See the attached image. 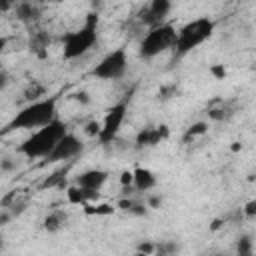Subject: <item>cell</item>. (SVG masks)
Instances as JSON below:
<instances>
[{"instance_id": "obj_19", "label": "cell", "mask_w": 256, "mask_h": 256, "mask_svg": "<svg viewBox=\"0 0 256 256\" xmlns=\"http://www.w3.org/2000/svg\"><path fill=\"white\" fill-rule=\"evenodd\" d=\"M122 186H128V188H134V172H122V178H120Z\"/></svg>"}, {"instance_id": "obj_10", "label": "cell", "mask_w": 256, "mask_h": 256, "mask_svg": "<svg viewBox=\"0 0 256 256\" xmlns=\"http://www.w3.org/2000/svg\"><path fill=\"white\" fill-rule=\"evenodd\" d=\"M106 178H108V174H106L104 170H86V172H82V174L78 176L76 184L82 186V188H86V190L98 192V190L104 186Z\"/></svg>"}, {"instance_id": "obj_8", "label": "cell", "mask_w": 256, "mask_h": 256, "mask_svg": "<svg viewBox=\"0 0 256 256\" xmlns=\"http://www.w3.org/2000/svg\"><path fill=\"white\" fill-rule=\"evenodd\" d=\"M82 148H84V144L80 142V138L74 136V134H70V132H66V134L60 138V142L56 144V148L50 152V156H48L46 160H48V162L70 160V158L78 156V154L82 152Z\"/></svg>"}, {"instance_id": "obj_18", "label": "cell", "mask_w": 256, "mask_h": 256, "mask_svg": "<svg viewBox=\"0 0 256 256\" xmlns=\"http://www.w3.org/2000/svg\"><path fill=\"white\" fill-rule=\"evenodd\" d=\"M176 250H178V246L174 242H162V244L156 246V252H160V254H170V252H176Z\"/></svg>"}, {"instance_id": "obj_13", "label": "cell", "mask_w": 256, "mask_h": 256, "mask_svg": "<svg viewBox=\"0 0 256 256\" xmlns=\"http://www.w3.org/2000/svg\"><path fill=\"white\" fill-rule=\"evenodd\" d=\"M38 14H40V10H38L36 4H32V0L16 4V18L22 20V22H32V20L38 18Z\"/></svg>"}, {"instance_id": "obj_4", "label": "cell", "mask_w": 256, "mask_h": 256, "mask_svg": "<svg viewBox=\"0 0 256 256\" xmlns=\"http://www.w3.org/2000/svg\"><path fill=\"white\" fill-rule=\"evenodd\" d=\"M176 40H178V32L174 30V26H170V24H156L144 36V40L140 44V56L142 58H154V56L162 54L164 50L174 48Z\"/></svg>"}, {"instance_id": "obj_1", "label": "cell", "mask_w": 256, "mask_h": 256, "mask_svg": "<svg viewBox=\"0 0 256 256\" xmlns=\"http://www.w3.org/2000/svg\"><path fill=\"white\" fill-rule=\"evenodd\" d=\"M66 124L62 120H52L50 124L34 130L20 146H18V152L24 154L26 158L30 160H36V158H48L50 152L56 148V144L60 142V138L66 134Z\"/></svg>"}, {"instance_id": "obj_22", "label": "cell", "mask_w": 256, "mask_h": 256, "mask_svg": "<svg viewBox=\"0 0 256 256\" xmlns=\"http://www.w3.org/2000/svg\"><path fill=\"white\" fill-rule=\"evenodd\" d=\"M72 98H74L76 102H82V104H90V98H88V94H86V92H76Z\"/></svg>"}, {"instance_id": "obj_2", "label": "cell", "mask_w": 256, "mask_h": 256, "mask_svg": "<svg viewBox=\"0 0 256 256\" xmlns=\"http://www.w3.org/2000/svg\"><path fill=\"white\" fill-rule=\"evenodd\" d=\"M56 120V98H40L24 106L10 122V130H38Z\"/></svg>"}, {"instance_id": "obj_7", "label": "cell", "mask_w": 256, "mask_h": 256, "mask_svg": "<svg viewBox=\"0 0 256 256\" xmlns=\"http://www.w3.org/2000/svg\"><path fill=\"white\" fill-rule=\"evenodd\" d=\"M124 118H126V104H116V106H112V108L108 110L106 118L102 120V128H100L98 140H100L102 144L112 142V140L116 138V134H118V130H120V126H122V122H124Z\"/></svg>"}, {"instance_id": "obj_16", "label": "cell", "mask_w": 256, "mask_h": 256, "mask_svg": "<svg viewBox=\"0 0 256 256\" xmlns=\"http://www.w3.org/2000/svg\"><path fill=\"white\" fill-rule=\"evenodd\" d=\"M208 130V124L206 122H196V124H192L190 128H188V132H186V138H194V136H200V134H204Z\"/></svg>"}, {"instance_id": "obj_21", "label": "cell", "mask_w": 256, "mask_h": 256, "mask_svg": "<svg viewBox=\"0 0 256 256\" xmlns=\"http://www.w3.org/2000/svg\"><path fill=\"white\" fill-rule=\"evenodd\" d=\"M154 250H156V246L150 244V242H142V244L138 246V252H144V254H150V252H154Z\"/></svg>"}, {"instance_id": "obj_11", "label": "cell", "mask_w": 256, "mask_h": 256, "mask_svg": "<svg viewBox=\"0 0 256 256\" xmlns=\"http://www.w3.org/2000/svg\"><path fill=\"white\" fill-rule=\"evenodd\" d=\"M168 136V130L166 126H160V128H144L138 132L136 136V144L138 146H156L162 138Z\"/></svg>"}, {"instance_id": "obj_12", "label": "cell", "mask_w": 256, "mask_h": 256, "mask_svg": "<svg viewBox=\"0 0 256 256\" xmlns=\"http://www.w3.org/2000/svg\"><path fill=\"white\" fill-rule=\"evenodd\" d=\"M154 186H156V178L150 170H146V168L134 170V190L136 192H148Z\"/></svg>"}, {"instance_id": "obj_25", "label": "cell", "mask_w": 256, "mask_h": 256, "mask_svg": "<svg viewBox=\"0 0 256 256\" xmlns=\"http://www.w3.org/2000/svg\"><path fill=\"white\" fill-rule=\"evenodd\" d=\"M212 74H216L218 78H224V74H226V70H224L222 66H212Z\"/></svg>"}, {"instance_id": "obj_14", "label": "cell", "mask_w": 256, "mask_h": 256, "mask_svg": "<svg viewBox=\"0 0 256 256\" xmlns=\"http://www.w3.org/2000/svg\"><path fill=\"white\" fill-rule=\"evenodd\" d=\"M64 224H66V214L60 212V210L50 212V214L44 218V228H46L48 232H58L60 228H64Z\"/></svg>"}, {"instance_id": "obj_24", "label": "cell", "mask_w": 256, "mask_h": 256, "mask_svg": "<svg viewBox=\"0 0 256 256\" xmlns=\"http://www.w3.org/2000/svg\"><path fill=\"white\" fill-rule=\"evenodd\" d=\"M246 216H256V200H252L248 206H246Z\"/></svg>"}, {"instance_id": "obj_6", "label": "cell", "mask_w": 256, "mask_h": 256, "mask_svg": "<svg viewBox=\"0 0 256 256\" xmlns=\"http://www.w3.org/2000/svg\"><path fill=\"white\" fill-rule=\"evenodd\" d=\"M128 70V54L124 48L112 50L106 54L92 70V74L100 80H120Z\"/></svg>"}, {"instance_id": "obj_5", "label": "cell", "mask_w": 256, "mask_h": 256, "mask_svg": "<svg viewBox=\"0 0 256 256\" xmlns=\"http://www.w3.org/2000/svg\"><path fill=\"white\" fill-rule=\"evenodd\" d=\"M214 30V22L208 20V18H198V20H192L190 24H186L180 32H178V40H176V46L174 50L178 54H186L190 50H194L196 46H200L206 38H210Z\"/></svg>"}, {"instance_id": "obj_20", "label": "cell", "mask_w": 256, "mask_h": 256, "mask_svg": "<svg viewBox=\"0 0 256 256\" xmlns=\"http://www.w3.org/2000/svg\"><path fill=\"white\" fill-rule=\"evenodd\" d=\"M112 206H98V208H94V210H88V212H92V214H112Z\"/></svg>"}, {"instance_id": "obj_17", "label": "cell", "mask_w": 256, "mask_h": 256, "mask_svg": "<svg viewBox=\"0 0 256 256\" xmlns=\"http://www.w3.org/2000/svg\"><path fill=\"white\" fill-rule=\"evenodd\" d=\"M238 252H240V254H250V252H252V242H250L248 236H242V238L238 240Z\"/></svg>"}, {"instance_id": "obj_15", "label": "cell", "mask_w": 256, "mask_h": 256, "mask_svg": "<svg viewBox=\"0 0 256 256\" xmlns=\"http://www.w3.org/2000/svg\"><path fill=\"white\" fill-rule=\"evenodd\" d=\"M42 96H44V86H40V84H32V86L26 90V98H28L30 102L40 100Z\"/></svg>"}, {"instance_id": "obj_9", "label": "cell", "mask_w": 256, "mask_h": 256, "mask_svg": "<svg viewBox=\"0 0 256 256\" xmlns=\"http://www.w3.org/2000/svg\"><path fill=\"white\" fill-rule=\"evenodd\" d=\"M170 8H172V0H152L150 6L146 10H142L140 18H142V22L156 26V24H162V20L168 16Z\"/></svg>"}, {"instance_id": "obj_3", "label": "cell", "mask_w": 256, "mask_h": 256, "mask_svg": "<svg viewBox=\"0 0 256 256\" xmlns=\"http://www.w3.org/2000/svg\"><path fill=\"white\" fill-rule=\"evenodd\" d=\"M96 26H98V16L90 14L80 30H74V32L64 36V58L66 60H74V58L84 56L96 44V40H98Z\"/></svg>"}, {"instance_id": "obj_23", "label": "cell", "mask_w": 256, "mask_h": 256, "mask_svg": "<svg viewBox=\"0 0 256 256\" xmlns=\"http://www.w3.org/2000/svg\"><path fill=\"white\" fill-rule=\"evenodd\" d=\"M160 204H162V198H160L158 194L148 198V206H150V208H160Z\"/></svg>"}]
</instances>
